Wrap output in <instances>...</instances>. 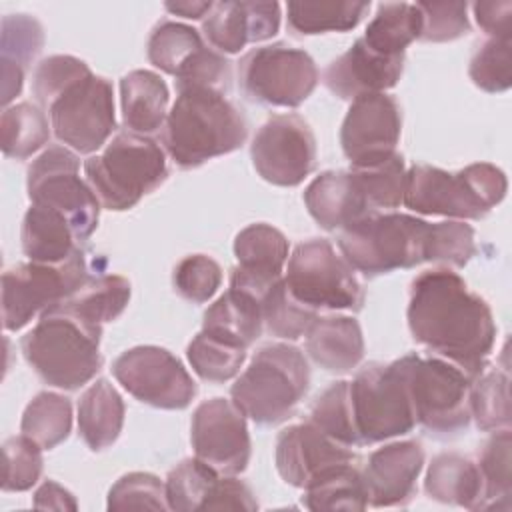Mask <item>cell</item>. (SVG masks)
Segmentation results:
<instances>
[{
  "instance_id": "obj_31",
  "label": "cell",
  "mask_w": 512,
  "mask_h": 512,
  "mask_svg": "<svg viewBox=\"0 0 512 512\" xmlns=\"http://www.w3.org/2000/svg\"><path fill=\"white\" fill-rule=\"evenodd\" d=\"M124 412L122 396L106 378L90 384L78 402V432L86 446L94 452L112 446L122 432Z\"/></svg>"
},
{
  "instance_id": "obj_25",
  "label": "cell",
  "mask_w": 512,
  "mask_h": 512,
  "mask_svg": "<svg viewBox=\"0 0 512 512\" xmlns=\"http://www.w3.org/2000/svg\"><path fill=\"white\" fill-rule=\"evenodd\" d=\"M310 216L330 232L374 214L350 170H328L316 176L304 190Z\"/></svg>"
},
{
  "instance_id": "obj_45",
  "label": "cell",
  "mask_w": 512,
  "mask_h": 512,
  "mask_svg": "<svg viewBox=\"0 0 512 512\" xmlns=\"http://www.w3.org/2000/svg\"><path fill=\"white\" fill-rule=\"evenodd\" d=\"M476 254L474 228L460 220L430 224L424 262L464 268Z\"/></svg>"
},
{
  "instance_id": "obj_3",
  "label": "cell",
  "mask_w": 512,
  "mask_h": 512,
  "mask_svg": "<svg viewBox=\"0 0 512 512\" xmlns=\"http://www.w3.org/2000/svg\"><path fill=\"white\" fill-rule=\"evenodd\" d=\"M102 326L92 324L62 302L44 310L22 336L20 348L32 370L50 386L78 390L102 368Z\"/></svg>"
},
{
  "instance_id": "obj_19",
  "label": "cell",
  "mask_w": 512,
  "mask_h": 512,
  "mask_svg": "<svg viewBox=\"0 0 512 512\" xmlns=\"http://www.w3.org/2000/svg\"><path fill=\"white\" fill-rule=\"evenodd\" d=\"M400 132L402 112L394 96L378 92L354 98L340 128V144L350 168L376 164L396 154Z\"/></svg>"
},
{
  "instance_id": "obj_5",
  "label": "cell",
  "mask_w": 512,
  "mask_h": 512,
  "mask_svg": "<svg viewBox=\"0 0 512 512\" xmlns=\"http://www.w3.org/2000/svg\"><path fill=\"white\" fill-rule=\"evenodd\" d=\"M86 182L108 210L134 208L166 178V154L156 140L136 132H118L102 154L84 162Z\"/></svg>"
},
{
  "instance_id": "obj_2",
  "label": "cell",
  "mask_w": 512,
  "mask_h": 512,
  "mask_svg": "<svg viewBox=\"0 0 512 512\" xmlns=\"http://www.w3.org/2000/svg\"><path fill=\"white\" fill-rule=\"evenodd\" d=\"M248 136L244 112L226 92L190 86L178 90L162 126V146L182 170L238 150Z\"/></svg>"
},
{
  "instance_id": "obj_46",
  "label": "cell",
  "mask_w": 512,
  "mask_h": 512,
  "mask_svg": "<svg viewBox=\"0 0 512 512\" xmlns=\"http://www.w3.org/2000/svg\"><path fill=\"white\" fill-rule=\"evenodd\" d=\"M512 42L510 38H490L472 54L468 74L484 92H504L512 84Z\"/></svg>"
},
{
  "instance_id": "obj_54",
  "label": "cell",
  "mask_w": 512,
  "mask_h": 512,
  "mask_svg": "<svg viewBox=\"0 0 512 512\" xmlns=\"http://www.w3.org/2000/svg\"><path fill=\"white\" fill-rule=\"evenodd\" d=\"M474 18L478 26L490 38H510V24H512V2H476L472 4Z\"/></svg>"
},
{
  "instance_id": "obj_56",
  "label": "cell",
  "mask_w": 512,
  "mask_h": 512,
  "mask_svg": "<svg viewBox=\"0 0 512 512\" xmlns=\"http://www.w3.org/2000/svg\"><path fill=\"white\" fill-rule=\"evenodd\" d=\"M214 2H166L164 8L174 14V16H182V18H192V20H200L204 18Z\"/></svg>"
},
{
  "instance_id": "obj_48",
  "label": "cell",
  "mask_w": 512,
  "mask_h": 512,
  "mask_svg": "<svg viewBox=\"0 0 512 512\" xmlns=\"http://www.w3.org/2000/svg\"><path fill=\"white\" fill-rule=\"evenodd\" d=\"M4 458V492H24L30 490L42 474V448L28 436H12L2 444Z\"/></svg>"
},
{
  "instance_id": "obj_21",
  "label": "cell",
  "mask_w": 512,
  "mask_h": 512,
  "mask_svg": "<svg viewBox=\"0 0 512 512\" xmlns=\"http://www.w3.org/2000/svg\"><path fill=\"white\" fill-rule=\"evenodd\" d=\"M234 256L238 266L230 270V286L264 298L282 278L288 260V240L270 224H250L236 234Z\"/></svg>"
},
{
  "instance_id": "obj_13",
  "label": "cell",
  "mask_w": 512,
  "mask_h": 512,
  "mask_svg": "<svg viewBox=\"0 0 512 512\" xmlns=\"http://www.w3.org/2000/svg\"><path fill=\"white\" fill-rule=\"evenodd\" d=\"M80 160L66 146H48L26 176L28 198L58 210L72 226L78 242L90 238L100 220V200L78 174Z\"/></svg>"
},
{
  "instance_id": "obj_33",
  "label": "cell",
  "mask_w": 512,
  "mask_h": 512,
  "mask_svg": "<svg viewBox=\"0 0 512 512\" xmlns=\"http://www.w3.org/2000/svg\"><path fill=\"white\" fill-rule=\"evenodd\" d=\"M420 32L422 14L416 4L386 2L378 4L362 40L378 54L400 56L414 40H420Z\"/></svg>"
},
{
  "instance_id": "obj_38",
  "label": "cell",
  "mask_w": 512,
  "mask_h": 512,
  "mask_svg": "<svg viewBox=\"0 0 512 512\" xmlns=\"http://www.w3.org/2000/svg\"><path fill=\"white\" fill-rule=\"evenodd\" d=\"M470 418L484 432L502 430L510 426V378L506 372L492 368L480 372L468 390Z\"/></svg>"
},
{
  "instance_id": "obj_10",
  "label": "cell",
  "mask_w": 512,
  "mask_h": 512,
  "mask_svg": "<svg viewBox=\"0 0 512 512\" xmlns=\"http://www.w3.org/2000/svg\"><path fill=\"white\" fill-rule=\"evenodd\" d=\"M92 276L88 254L80 248L62 264L26 262L2 274V324L16 332L36 314L66 300Z\"/></svg>"
},
{
  "instance_id": "obj_41",
  "label": "cell",
  "mask_w": 512,
  "mask_h": 512,
  "mask_svg": "<svg viewBox=\"0 0 512 512\" xmlns=\"http://www.w3.org/2000/svg\"><path fill=\"white\" fill-rule=\"evenodd\" d=\"M220 476V472L196 456L182 460L164 482L168 508L176 512L202 510Z\"/></svg>"
},
{
  "instance_id": "obj_22",
  "label": "cell",
  "mask_w": 512,
  "mask_h": 512,
  "mask_svg": "<svg viewBox=\"0 0 512 512\" xmlns=\"http://www.w3.org/2000/svg\"><path fill=\"white\" fill-rule=\"evenodd\" d=\"M280 28L278 2L226 0L214 2L202 18L206 40L224 54H236L246 44L272 38Z\"/></svg>"
},
{
  "instance_id": "obj_6",
  "label": "cell",
  "mask_w": 512,
  "mask_h": 512,
  "mask_svg": "<svg viewBox=\"0 0 512 512\" xmlns=\"http://www.w3.org/2000/svg\"><path fill=\"white\" fill-rule=\"evenodd\" d=\"M310 368L300 348L274 342L262 346L230 388L232 402L256 424L272 426L292 416L308 392Z\"/></svg>"
},
{
  "instance_id": "obj_26",
  "label": "cell",
  "mask_w": 512,
  "mask_h": 512,
  "mask_svg": "<svg viewBox=\"0 0 512 512\" xmlns=\"http://www.w3.org/2000/svg\"><path fill=\"white\" fill-rule=\"evenodd\" d=\"M306 352L326 372L344 374L364 358V336L352 316H318L306 330Z\"/></svg>"
},
{
  "instance_id": "obj_11",
  "label": "cell",
  "mask_w": 512,
  "mask_h": 512,
  "mask_svg": "<svg viewBox=\"0 0 512 512\" xmlns=\"http://www.w3.org/2000/svg\"><path fill=\"white\" fill-rule=\"evenodd\" d=\"M350 404L362 446L408 434L416 426L398 362H370L350 382Z\"/></svg>"
},
{
  "instance_id": "obj_55",
  "label": "cell",
  "mask_w": 512,
  "mask_h": 512,
  "mask_svg": "<svg viewBox=\"0 0 512 512\" xmlns=\"http://www.w3.org/2000/svg\"><path fill=\"white\" fill-rule=\"evenodd\" d=\"M34 506L44 510H76L74 496L54 480H46L34 494Z\"/></svg>"
},
{
  "instance_id": "obj_39",
  "label": "cell",
  "mask_w": 512,
  "mask_h": 512,
  "mask_svg": "<svg viewBox=\"0 0 512 512\" xmlns=\"http://www.w3.org/2000/svg\"><path fill=\"white\" fill-rule=\"evenodd\" d=\"M512 440L510 430L502 428L494 432L484 444L478 468L484 482V506L482 510H510L512 496Z\"/></svg>"
},
{
  "instance_id": "obj_29",
  "label": "cell",
  "mask_w": 512,
  "mask_h": 512,
  "mask_svg": "<svg viewBox=\"0 0 512 512\" xmlns=\"http://www.w3.org/2000/svg\"><path fill=\"white\" fill-rule=\"evenodd\" d=\"M122 122L130 132L154 134L168 116L170 92L166 82L152 70H132L120 80Z\"/></svg>"
},
{
  "instance_id": "obj_42",
  "label": "cell",
  "mask_w": 512,
  "mask_h": 512,
  "mask_svg": "<svg viewBox=\"0 0 512 512\" xmlns=\"http://www.w3.org/2000/svg\"><path fill=\"white\" fill-rule=\"evenodd\" d=\"M350 172L360 192L364 194L368 206L374 212L392 210L402 204L404 178H406V166H404L402 154L396 152L382 162L350 168Z\"/></svg>"
},
{
  "instance_id": "obj_15",
  "label": "cell",
  "mask_w": 512,
  "mask_h": 512,
  "mask_svg": "<svg viewBox=\"0 0 512 512\" xmlns=\"http://www.w3.org/2000/svg\"><path fill=\"white\" fill-rule=\"evenodd\" d=\"M146 54L152 66L172 74L176 88L204 86L228 92L232 82L230 62L214 48H208L192 26L162 20L148 38Z\"/></svg>"
},
{
  "instance_id": "obj_23",
  "label": "cell",
  "mask_w": 512,
  "mask_h": 512,
  "mask_svg": "<svg viewBox=\"0 0 512 512\" xmlns=\"http://www.w3.org/2000/svg\"><path fill=\"white\" fill-rule=\"evenodd\" d=\"M406 56L374 52L362 36L324 70V86L342 100L378 94L398 84Z\"/></svg>"
},
{
  "instance_id": "obj_43",
  "label": "cell",
  "mask_w": 512,
  "mask_h": 512,
  "mask_svg": "<svg viewBox=\"0 0 512 512\" xmlns=\"http://www.w3.org/2000/svg\"><path fill=\"white\" fill-rule=\"evenodd\" d=\"M308 420L344 446H362L350 404V382L346 380L334 382L314 400Z\"/></svg>"
},
{
  "instance_id": "obj_36",
  "label": "cell",
  "mask_w": 512,
  "mask_h": 512,
  "mask_svg": "<svg viewBox=\"0 0 512 512\" xmlns=\"http://www.w3.org/2000/svg\"><path fill=\"white\" fill-rule=\"evenodd\" d=\"M72 428V404L56 392L36 394L20 422V432L34 440L42 450H52L62 444Z\"/></svg>"
},
{
  "instance_id": "obj_49",
  "label": "cell",
  "mask_w": 512,
  "mask_h": 512,
  "mask_svg": "<svg viewBox=\"0 0 512 512\" xmlns=\"http://www.w3.org/2000/svg\"><path fill=\"white\" fill-rule=\"evenodd\" d=\"M108 510H170L164 482L150 472L124 474L108 492Z\"/></svg>"
},
{
  "instance_id": "obj_24",
  "label": "cell",
  "mask_w": 512,
  "mask_h": 512,
  "mask_svg": "<svg viewBox=\"0 0 512 512\" xmlns=\"http://www.w3.org/2000/svg\"><path fill=\"white\" fill-rule=\"evenodd\" d=\"M422 466L424 448L416 440L392 442L374 450L362 470L368 504L376 508L408 504L414 496Z\"/></svg>"
},
{
  "instance_id": "obj_14",
  "label": "cell",
  "mask_w": 512,
  "mask_h": 512,
  "mask_svg": "<svg viewBox=\"0 0 512 512\" xmlns=\"http://www.w3.org/2000/svg\"><path fill=\"white\" fill-rule=\"evenodd\" d=\"M46 110L54 136L80 154L96 152L116 130L112 84L92 72L68 84Z\"/></svg>"
},
{
  "instance_id": "obj_12",
  "label": "cell",
  "mask_w": 512,
  "mask_h": 512,
  "mask_svg": "<svg viewBox=\"0 0 512 512\" xmlns=\"http://www.w3.org/2000/svg\"><path fill=\"white\" fill-rule=\"evenodd\" d=\"M242 94L264 106L296 108L318 84V68L312 56L284 42L252 48L238 62Z\"/></svg>"
},
{
  "instance_id": "obj_9",
  "label": "cell",
  "mask_w": 512,
  "mask_h": 512,
  "mask_svg": "<svg viewBox=\"0 0 512 512\" xmlns=\"http://www.w3.org/2000/svg\"><path fill=\"white\" fill-rule=\"evenodd\" d=\"M284 282L298 302L316 312H358L364 304V290L352 266L326 238H310L294 248Z\"/></svg>"
},
{
  "instance_id": "obj_32",
  "label": "cell",
  "mask_w": 512,
  "mask_h": 512,
  "mask_svg": "<svg viewBox=\"0 0 512 512\" xmlns=\"http://www.w3.org/2000/svg\"><path fill=\"white\" fill-rule=\"evenodd\" d=\"M302 504L314 512L366 510L368 490L358 462L338 464L320 472L304 488Z\"/></svg>"
},
{
  "instance_id": "obj_7",
  "label": "cell",
  "mask_w": 512,
  "mask_h": 512,
  "mask_svg": "<svg viewBox=\"0 0 512 512\" xmlns=\"http://www.w3.org/2000/svg\"><path fill=\"white\" fill-rule=\"evenodd\" d=\"M430 224L410 214L374 212L338 232V248L352 270L376 278L424 262Z\"/></svg>"
},
{
  "instance_id": "obj_47",
  "label": "cell",
  "mask_w": 512,
  "mask_h": 512,
  "mask_svg": "<svg viewBox=\"0 0 512 512\" xmlns=\"http://www.w3.org/2000/svg\"><path fill=\"white\" fill-rule=\"evenodd\" d=\"M0 38V62H10L24 70L44 46L42 24L28 14H6Z\"/></svg>"
},
{
  "instance_id": "obj_52",
  "label": "cell",
  "mask_w": 512,
  "mask_h": 512,
  "mask_svg": "<svg viewBox=\"0 0 512 512\" xmlns=\"http://www.w3.org/2000/svg\"><path fill=\"white\" fill-rule=\"evenodd\" d=\"M422 14L420 40L452 42L470 32L466 2H418Z\"/></svg>"
},
{
  "instance_id": "obj_27",
  "label": "cell",
  "mask_w": 512,
  "mask_h": 512,
  "mask_svg": "<svg viewBox=\"0 0 512 512\" xmlns=\"http://www.w3.org/2000/svg\"><path fill=\"white\" fill-rule=\"evenodd\" d=\"M20 242L30 262L40 264H62L82 248L70 222L58 210L34 202L24 214Z\"/></svg>"
},
{
  "instance_id": "obj_18",
  "label": "cell",
  "mask_w": 512,
  "mask_h": 512,
  "mask_svg": "<svg viewBox=\"0 0 512 512\" xmlns=\"http://www.w3.org/2000/svg\"><path fill=\"white\" fill-rule=\"evenodd\" d=\"M190 442L196 458L224 476H236L250 462V434L244 412L226 398H210L192 414Z\"/></svg>"
},
{
  "instance_id": "obj_1",
  "label": "cell",
  "mask_w": 512,
  "mask_h": 512,
  "mask_svg": "<svg viewBox=\"0 0 512 512\" xmlns=\"http://www.w3.org/2000/svg\"><path fill=\"white\" fill-rule=\"evenodd\" d=\"M406 316L412 338L470 380L486 370L496 340L494 316L456 272L432 268L418 274L410 284Z\"/></svg>"
},
{
  "instance_id": "obj_17",
  "label": "cell",
  "mask_w": 512,
  "mask_h": 512,
  "mask_svg": "<svg viewBox=\"0 0 512 512\" xmlns=\"http://www.w3.org/2000/svg\"><path fill=\"white\" fill-rule=\"evenodd\" d=\"M256 172L274 186H298L316 166V138L298 114L266 120L250 144Z\"/></svg>"
},
{
  "instance_id": "obj_50",
  "label": "cell",
  "mask_w": 512,
  "mask_h": 512,
  "mask_svg": "<svg viewBox=\"0 0 512 512\" xmlns=\"http://www.w3.org/2000/svg\"><path fill=\"white\" fill-rule=\"evenodd\" d=\"M174 290L188 302H208L222 284L220 264L206 254H192L182 258L172 274Z\"/></svg>"
},
{
  "instance_id": "obj_53",
  "label": "cell",
  "mask_w": 512,
  "mask_h": 512,
  "mask_svg": "<svg viewBox=\"0 0 512 512\" xmlns=\"http://www.w3.org/2000/svg\"><path fill=\"white\" fill-rule=\"evenodd\" d=\"M202 510H258V502L250 486L234 476H220Z\"/></svg>"
},
{
  "instance_id": "obj_20",
  "label": "cell",
  "mask_w": 512,
  "mask_h": 512,
  "mask_svg": "<svg viewBox=\"0 0 512 512\" xmlns=\"http://www.w3.org/2000/svg\"><path fill=\"white\" fill-rule=\"evenodd\" d=\"M276 470L280 478L296 488H306L320 472L348 462H358V454L310 420L284 428L276 438Z\"/></svg>"
},
{
  "instance_id": "obj_4",
  "label": "cell",
  "mask_w": 512,
  "mask_h": 512,
  "mask_svg": "<svg viewBox=\"0 0 512 512\" xmlns=\"http://www.w3.org/2000/svg\"><path fill=\"white\" fill-rule=\"evenodd\" d=\"M508 190L506 174L488 162L470 164L456 174L428 164L406 170L402 204L418 214L480 220Z\"/></svg>"
},
{
  "instance_id": "obj_16",
  "label": "cell",
  "mask_w": 512,
  "mask_h": 512,
  "mask_svg": "<svg viewBox=\"0 0 512 512\" xmlns=\"http://www.w3.org/2000/svg\"><path fill=\"white\" fill-rule=\"evenodd\" d=\"M112 374L136 400L162 410H184L198 394L182 362L160 346H134L122 352L112 364Z\"/></svg>"
},
{
  "instance_id": "obj_51",
  "label": "cell",
  "mask_w": 512,
  "mask_h": 512,
  "mask_svg": "<svg viewBox=\"0 0 512 512\" xmlns=\"http://www.w3.org/2000/svg\"><path fill=\"white\" fill-rule=\"evenodd\" d=\"M92 70L88 64L80 58L68 56V54H56L44 58L32 76V92L42 110L48 108V104L74 80L90 74Z\"/></svg>"
},
{
  "instance_id": "obj_37",
  "label": "cell",
  "mask_w": 512,
  "mask_h": 512,
  "mask_svg": "<svg viewBox=\"0 0 512 512\" xmlns=\"http://www.w3.org/2000/svg\"><path fill=\"white\" fill-rule=\"evenodd\" d=\"M288 26L296 34L346 32L360 24L370 2H288Z\"/></svg>"
},
{
  "instance_id": "obj_30",
  "label": "cell",
  "mask_w": 512,
  "mask_h": 512,
  "mask_svg": "<svg viewBox=\"0 0 512 512\" xmlns=\"http://www.w3.org/2000/svg\"><path fill=\"white\" fill-rule=\"evenodd\" d=\"M202 330L248 348L264 330L262 298L242 288L228 286V290L204 312Z\"/></svg>"
},
{
  "instance_id": "obj_44",
  "label": "cell",
  "mask_w": 512,
  "mask_h": 512,
  "mask_svg": "<svg viewBox=\"0 0 512 512\" xmlns=\"http://www.w3.org/2000/svg\"><path fill=\"white\" fill-rule=\"evenodd\" d=\"M318 318V312L298 302L284 278H280L262 298V320L264 328L278 338L298 340L306 334L310 324Z\"/></svg>"
},
{
  "instance_id": "obj_35",
  "label": "cell",
  "mask_w": 512,
  "mask_h": 512,
  "mask_svg": "<svg viewBox=\"0 0 512 512\" xmlns=\"http://www.w3.org/2000/svg\"><path fill=\"white\" fill-rule=\"evenodd\" d=\"M46 112L38 104L20 102L4 108L0 116V146L4 156L24 160L38 152L50 138Z\"/></svg>"
},
{
  "instance_id": "obj_8",
  "label": "cell",
  "mask_w": 512,
  "mask_h": 512,
  "mask_svg": "<svg viewBox=\"0 0 512 512\" xmlns=\"http://www.w3.org/2000/svg\"><path fill=\"white\" fill-rule=\"evenodd\" d=\"M412 402L416 422L438 436L468 428L470 378L452 362L438 356L406 354L396 360Z\"/></svg>"
},
{
  "instance_id": "obj_28",
  "label": "cell",
  "mask_w": 512,
  "mask_h": 512,
  "mask_svg": "<svg viewBox=\"0 0 512 512\" xmlns=\"http://www.w3.org/2000/svg\"><path fill=\"white\" fill-rule=\"evenodd\" d=\"M424 490L442 504H456L468 510H482L484 506V482L478 464L456 452H442L432 458Z\"/></svg>"
},
{
  "instance_id": "obj_40",
  "label": "cell",
  "mask_w": 512,
  "mask_h": 512,
  "mask_svg": "<svg viewBox=\"0 0 512 512\" xmlns=\"http://www.w3.org/2000/svg\"><path fill=\"white\" fill-rule=\"evenodd\" d=\"M188 362L192 370L208 382H226L240 372L242 362L246 360V348L200 330L186 348Z\"/></svg>"
},
{
  "instance_id": "obj_34",
  "label": "cell",
  "mask_w": 512,
  "mask_h": 512,
  "mask_svg": "<svg viewBox=\"0 0 512 512\" xmlns=\"http://www.w3.org/2000/svg\"><path fill=\"white\" fill-rule=\"evenodd\" d=\"M130 300V282L118 274H92L62 304L80 318L102 326L116 320Z\"/></svg>"
}]
</instances>
